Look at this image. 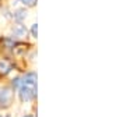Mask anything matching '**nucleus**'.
Here are the masks:
<instances>
[{
	"label": "nucleus",
	"mask_w": 126,
	"mask_h": 117,
	"mask_svg": "<svg viewBox=\"0 0 126 117\" xmlns=\"http://www.w3.org/2000/svg\"><path fill=\"white\" fill-rule=\"evenodd\" d=\"M24 85H30V86H35L36 85V72H28L25 74L24 77V81H23Z\"/></svg>",
	"instance_id": "obj_3"
},
{
	"label": "nucleus",
	"mask_w": 126,
	"mask_h": 117,
	"mask_svg": "<svg viewBox=\"0 0 126 117\" xmlns=\"http://www.w3.org/2000/svg\"><path fill=\"white\" fill-rule=\"evenodd\" d=\"M11 98H13V94L9 88L6 86H0V106H9L11 103Z\"/></svg>",
	"instance_id": "obj_2"
},
{
	"label": "nucleus",
	"mask_w": 126,
	"mask_h": 117,
	"mask_svg": "<svg viewBox=\"0 0 126 117\" xmlns=\"http://www.w3.org/2000/svg\"><path fill=\"white\" fill-rule=\"evenodd\" d=\"M1 117H11L10 114H4V116H1Z\"/></svg>",
	"instance_id": "obj_10"
},
{
	"label": "nucleus",
	"mask_w": 126,
	"mask_h": 117,
	"mask_svg": "<svg viewBox=\"0 0 126 117\" xmlns=\"http://www.w3.org/2000/svg\"><path fill=\"white\" fill-rule=\"evenodd\" d=\"M24 117H34V116H31V114H27V116H24Z\"/></svg>",
	"instance_id": "obj_11"
},
{
	"label": "nucleus",
	"mask_w": 126,
	"mask_h": 117,
	"mask_svg": "<svg viewBox=\"0 0 126 117\" xmlns=\"http://www.w3.org/2000/svg\"><path fill=\"white\" fill-rule=\"evenodd\" d=\"M11 71V66L7 61H0V72L1 74H9Z\"/></svg>",
	"instance_id": "obj_6"
},
{
	"label": "nucleus",
	"mask_w": 126,
	"mask_h": 117,
	"mask_svg": "<svg viewBox=\"0 0 126 117\" xmlns=\"http://www.w3.org/2000/svg\"><path fill=\"white\" fill-rule=\"evenodd\" d=\"M21 3L25 6H28V7H32V6L36 4V0H21Z\"/></svg>",
	"instance_id": "obj_8"
},
{
	"label": "nucleus",
	"mask_w": 126,
	"mask_h": 117,
	"mask_svg": "<svg viewBox=\"0 0 126 117\" xmlns=\"http://www.w3.org/2000/svg\"><path fill=\"white\" fill-rule=\"evenodd\" d=\"M35 86H30V85H21L20 86V99L23 100V102H30V100L34 99V96H35Z\"/></svg>",
	"instance_id": "obj_1"
},
{
	"label": "nucleus",
	"mask_w": 126,
	"mask_h": 117,
	"mask_svg": "<svg viewBox=\"0 0 126 117\" xmlns=\"http://www.w3.org/2000/svg\"><path fill=\"white\" fill-rule=\"evenodd\" d=\"M21 85H23L21 78H20V77H16V78L13 80V86H14V88H17V86H21Z\"/></svg>",
	"instance_id": "obj_7"
},
{
	"label": "nucleus",
	"mask_w": 126,
	"mask_h": 117,
	"mask_svg": "<svg viewBox=\"0 0 126 117\" xmlns=\"http://www.w3.org/2000/svg\"><path fill=\"white\" fill-rule=\"evenodd\" d=\"M31 35H32V38H36V35H38V25H36V24H34V25H32Z\"/></svg>",
	"instance_id": "obj_9"
},
{
	"label": "nucleus",
	"mask_w": 126,
	"mask_h": 117,
	"mask_svg": "<svg viewBox=\"0 0 126 117\" xmlns=\"http://www.w3.org/2000/svg\"><path fill=\"white\" fill-rule=\"evenodd\" d=\"M13 34H14V36L23 38V36H25V34H27V28L24 27V25H21V24H18V25H14Z\"/></svg>",
	"instance_id": "obj_4"
},
{
	"label": "nucleus",
	"mask_w": 126,
	"mask_h": 117,
	"mask_svg": "<svg viewBox=\"0 0 126 117\" xmlns=\"http://www.w3.org/2000/svg\"><path fill=\"white\" fill-rule=\"evenodd\" d=\"M14 20L17 21V23H21L23 20H25V17H27V11L24 9H18V10H16L14 11Z\"/></svg>",
	"instance_id": "obj_5"
}]
</instances>
